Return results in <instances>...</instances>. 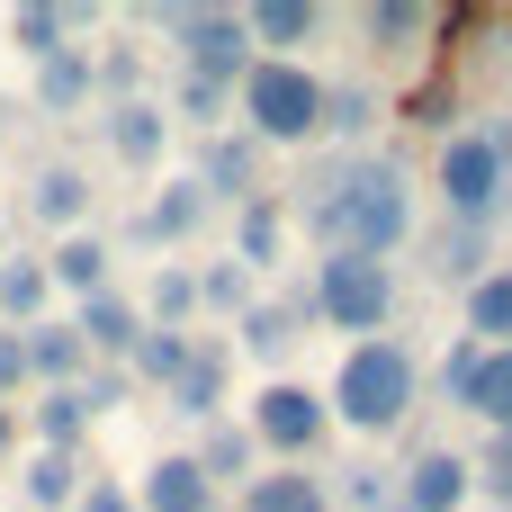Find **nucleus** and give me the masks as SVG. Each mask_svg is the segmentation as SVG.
<instances>
[{
	"label": "nucleus",
	"instance_id": "obj_5",
	"mask_svg": "<svg viewBox=\"0 0 512 512\" xmlns=\"http://www.w3.org/2000/svg\"><path fill=\"white\" fill-rule=\"evenodd\" d=\"M432 180H441V207H450V225H477V234L504 216V189H512L504 153H495L477 126H468V135H441V171H432Z\"/></svg>",
	"mask_w": 512,
	"mask_h": 512
},
{
	"label": "nucleus",
	"instance_id": "obj_35",
	"mask_svg": "<svg viewBox=\"0 0 512 512\" xmlns=\"http://www.w3.org/2000/svg\"><path fill=\"white\" fill-rule=\"evenodd\" d=\"M477 495H495V512H512V432H486V459H468Z\"/></svg>",
	"mask_w": 512,
	"mask_h": 512
},
{
	"label": "nucleus",
	"instance_id": "obj_44",
	"mask_svg": "<svg viewBox=\"0 0 512 512\" xmlns=\"http://www.w3.org/2000/svg\"><path fill=\"white\" fill-rule=\"evenodd\" d=\"M27 378V351H18V333H0V387H18Z\"/></svg>",
	"mask_w": 512,
	"mask_h": 512
},
{
	"label": "nucleus",
	"instance_id": "obj_25",
	"mask_svg": "<svg viewBox=\"0 0 512 512\" xmlns=\"http://www.w3.org/2000/svg\"><path fill=\"white\" fill-rule=\"evenodd\" d=\"M45 297H54V279H45V261H0V315L27 333V324H45Z\"/></svg>",
	"mask_w": 512,
	"mask_h": 512
},
{
	"label": "nucleus",
	"instance_id": "obj_12",
	"mask_svg": "<svg viewBox=\"0 0 512 512\" xmlns=\"http://www.w3.org/2000/svg\"><path fill=\"white\" fill-rule=\"evenodd\" d=\"M162 135H171V117H162L153 99H117V108H108V153H117V162H135V171L162 162Z\"/></svg>",
	"mask_w": 512,
	"mask_h": 512
},
{
	"label": "nucleus",
	"instance_id": "obj_43",
	"mask_svg": "<svg viewBox=\"0 0 512 512\" xmlns=\"http://www.w3.org/2000/svg\"><path fill=\"white\" fill-rule=\"evenodd\" d=\"M72 504L81 512H135V495H126V486H90V495H72Z\"/></svg>",
	"mask_w": 512,
	"mask_h": 512
},
{
	"label": "nucleus",
	"instance_id": "obj_9",
	"mask_svg": "<svg viewBox=\"0 0 512 512\" xmlns=\"http://www.w3.org/2000/svg\"><path fill=\"white\" fill-rule=\"evenodd\" d=\"M72 342H81V351H99V360H126V351L144 342V315H135L117 288H99V297H81V315H72Z\"/></svg>",
	"mask_w": 512,
	"mask_h": 512
},
{
	"label": "nucleus",
	"instance_id": "obj_33",
	"mask_svg": "<svg viewBox=\"0 0 512 512\" xmlns=\"http://www.w3.org/2000/svg\"><path fill=\"white\" fill-rule=\"evenodd\" d=\"M180 369H189V333H162V324H153V333L135 342V378H153V387H171Z\"/></svg>",
	"mask_w": 512,
	"mask_h": 512
},
{
	"label": "nucleus",
	"instance_id": "obj_31",
	"mask_svg": "<svg viewBox=\"0 0 512 512\" xmlns=\"http://www.w3.org/2000/svg\"><path fill=\"white\" fill-rule=\"evenodd\" d=\"M198 279V306H216V315H243L252 306V270L243 261H207V270H189Z\"/></svg>",
	"mask_w": 512,
	"mask_h": 512
},
{
	"label": "nucleus",
	"instance_id": "obj_15",
	"mask_svg": "<svg viewBox=\"0 0 512 512\" xmlns=\"http://www.w3.org/2000/svg\"><path fill=\"white\" fill-rule=\"evenodd\" d=\"M144 512H225V495H216L189 459H153V468H144Z\"/></svg>",
	"mask_w": 512,
	"mask_h": 512
},
{
	"label": "nucleus",
	"instance_id": "obj_20",
	"mask_svg": "<svg viewBox=\"0 0 512 512\" xmlns=\"http://www.w3.org/2000/svg\"><path fill=\"white\" fill-rule=\"evenodd\" d=\"M468 342L477 351H512V270H486L468 288Z\"/></svg>",
	"mask_w": 512,
	"mask_h": 512
},
{
	"label": "nucleus",
	"instance_id": "obj_36",
	"mask_svg": "<svg viewBox=\"0 0 512 512\" xmlns=\"http://www.w3.org/2000/svg\"><path fill=\"white\" fill-rule=\"evenodd\" d=\"M189 306H198V279H189V270H153V315H162V333H171Z\"/></svg>",
	"mask_w": 512,
	"mask_h": 512
},
{
	"label": "nucleus",
	"instance_id": "obj_32",
	"mask_svg": "<svg viewBox=\"0 0 512 512\" xmlns=\"http://www.w3.org/2000/svg\"><path fill=\"white\" fill-rule=\"evenodd\" d=\"M63 27H72V9H18V18H9L18 54H36V63H54V54H63Z\"/></svg>",
	"mask_w": 512,
	"mask_h": 512
},
{
	"label": "nucleus",
	"instance_id": "obj_16",
	"mask_svg": "<svg viewBox=\"0 0 512 512\" xmlns=\"http://www.w3.org/2000/svg\"><path fill=\"white\" fill-rule=\"evenodd\" d=\"M27 216H45V225L81 234V216H90V171H72V162L36 171V189H27Z\"/></svg>",
	"mask_w": 512,
	"mask_h": 512
},
{
	"label": "nucleus",
	"instance_id": "obj_40",
	"mask_svg": "<svg viewBox=\"0 0 512 512\" xmlns=\"http://www.w3.org/2000/svg\"><path fill=\"white\" fill-rule=\"evenodd\" d=\"M477 360H486L477 342H450V360H441V396H450V405L468 396V378H477Z\"/></svg>",
	"mask_w": 512,
	"mask_h": 512
},
{
	"label": "nucleus",
	"instance_id": "obj_46",
	"mask_svg": "<svg viewBox=\"0 0 512 512\" xmlns=\"http://www.w3.org/2000/svg\"><path fill=\"white\" fill-rule=\"evenodd\" d=\"M0 441H9V414H0Z\"/></svg>",
	"mask_w": 512,
	"mask_h": 512
},
{
	"label": "nucleus",
	"instance_id": "obj_13",
	"mask_svg": "<svg viewBox=\"0 0 512 512\" xmlns=\"http://www.w3.org/2000/svg\"><path fill=\"white\" fill-rule=\"evenodd\" d=\"M234 324H243V351H252V360H288V342H297L315 315H306V288H297V297H279V306H243Z\"/></svg>",
	"mask_w": 512,
	"mask_h": 512
},
{
	"label": "nucleus",
	"instance_id": "obj_3",
	"mask_svg": "<svg viewBox=\"0 0 512 512\" xmlns=\"http://www.w3.org/2000/svg\"><path fill=\"white\" fill-rule=\"evenodd\" d=\"M243 90V135L252 144H315L324 135V81L288 54V63H270V54H252V72L234 81Z\"/></svg>",
	"mask_w": 512,
	"mask_h": 512
},
{
	"label": "nucleus",
	"instance_id": "obj_22",
	"mask_svg": "<svg viewBox=\"0 0 512 512\" xmlns=\"http://www.w3.org/2000/svg\"><path fill=\"white\" fill-rule=\"evenodd\" d=\"M45 279L72 288V297H99V288H108V243H99V234H63L54 261H45Z\"/></svg>",
	"mask_w": 512,
	"mask_h": 512
},
{
	"label": "nucleus",
	"instance_id": "obj_27",
	"mask_svg": "<svg viewBox=\"0 0 512 512\" xmlns=\"http://www.w3.org/2000/svg\"><path fill=\"white\" fill-rule=\"evenodd\" d=\"M369 126H378V99H369L360 81H333V90H324V135H342V144H369Z\"/></svg>",
	"mask_w": 512,
	"mask_h": 512
},
{
	"label": "nucleus",
	"instance_id": "obj_37",
	"mask_svg": "<svg viewBox=\"0 0 512 512\" xmlns=\"http://www.w3.org/2000/svg\"><path fill=\"white\" fill-rule=\"evenodd\" d=\"M342 504H351V512H387V504H396V477H378V468H351V477H342Z\"/></svg>",
	"mask_w": 512,
	"mask_h": 512
},
{
	"label": "nucleus",
	"instance_id": "obj_11",
	"mask_svg": "<svg viewBox=\"0 0 512 512\" xmlns=\"http://www.w3.org/2000/svg\"><path fill=\"white\" fill-rule=\"evenodd\" d=\"M324 27V9L315 0H261V9H243V36L252 45H270V63H288V45H306Z\"/></svg>",
	"mask_w": 512,
	"mask_h": 512
},
{
	"label": "nucleus",
	"instance_id": "obj_14",
	"mask_svg": "<svg viewBox=\"0 0 512 512\" xmlns=\"http://www.w3.org/2000/svg\"><path fill=\"white\" fill-rule=\"evenodd\" d=\"M162 405L171 414H189V423H216V405H225V351L207 342V351H189V369L162 387Z\"/></svg>",
	"mask_w": 512,
	"mask_h": 512
},
{
	"label": "nucleus",
	"instance_id": "obj_6",
	"mask_svg": "<svg viewBox=\"0 0 512 512\" xmlns=\"http://www.w3.org/2000/svg\"><path fill=\"white\" fill-rule=\"evenodd\" d=\"M162 36H180V63H189V81H216V90H234L243 72H252V36H243V9H162Z\"/></svg>",
	"mask_w": 512,
	"mask_h": 512
},
{
	"label": "nucleus",
	"instance_id": "obj_17",
	"mask_svg": "<svg viewBox=\"0 0 512 512\" xmlns=\"http://www.w3.org/2000/svg\"><path fill=\"white\" fill-rule=\"evenodd\" d=\"M18 351H27V378H45V387H81V342H72V324H27L18 333Z\"/></svg>",
	"mask_w": 512,
	"mask_h": 512
},
{
	"label": "nucleus",
	"instance_id": "obj_45",
	"mask_svg": "<svg viewBox=\"0 0 512 512\" xmlns=\"http://www.w3.org/2000/svg\"><path fill=\"white\" fill-rule=\"evenodd\" d=\"M477 135H486V144H495V153H504V171H512V117H486V126H477Z\"/></svg>",
	"mask_w": 512,
	"mask_h": 512
},
{
	"label": "nucleus",
	"instance_id": "obj_48",
	"mask_svg": "<svg viewBox=\"0 0 512 512\" xmlns=\"http://www.w3.org/2000/svg\"><path fill=\"white\" fill-rule=\"evenodd\" d=\"M0 243H9V234H0Z\"/></svg>",
	"mask_w": 512,
	"mask_h": 512
},
{
	"label": "nucleus",
	"instance_id": "obj_1",
	"mask_svg": "<svg viewBox=\"0 0 512 512\" xmlns=\"http://www.w3.org/2000/svg\"><path fill=\"white\" fill-rule=\"evenodd\" d=\"M297 216L324 252L387 261L414 234V180L396 153H342V162H315V180H297Z\"/></svg>",
	"mask_w": 512,
	"mask_h": 512
},
{
	"label": "nucleus",
	"instance_id": "obj_41",
	"mask_svg": "<svg viewBox=\"0 0 512 512\" xmlns=\"http://www.w3.org/2000/svg\"><path fill=\"white\" fill-rule=\"evenodd\" d=\"M144 81V54H108V63H90V90H135Z\"/></svg>",
	"mask_w": 512,
	"mask_h": 512
},
{
	"label": "nucleus",
	"instance_id": "obj_8",
	"mask_svg": "<svg viewBox=\"0 0 512 512\" xmlns=\"http://www.w3.org/2000/svg\"><path fill=\"white\" fill-rule=\"evenodd\" d=\"M468 495H477L468 459H459V450H423V459L405 468V495H396V504L405 512H459Z\"/></svg>",
	"mask_w": 512,
	"mask_h": 512
},
{
	"label": "nucleus",
	"instance_id": "obj_34",
	"mask_svg": "<svg viewBox=\"0 0 512 512\" xmlns=\"http://www.w3.org/2000/svg\"><path fill=\"white\" fill-rule=\"evenodd\" d=\"M360 27H369V45H414V36L432 27V9H414V0H378Z\"/></svg>",
	"mask_w": 512,
	"mask_h": 512
},
{
	"label": "nucleus",
	"instance_id": "obj_38",
	"mask_svg": "<svg viewBox=\"0 0 512 512\" xmlns=\"http://www.w3.org/2000/svg\"><path fill=\"white\" fill-rule=\"evenodd\" d=\"M225 108H234V90H216V81H180V117H189V126H216Z\"/></svg>",
	"mask_w": 512,
	"mask_h": 512
},
{
	"label": "nucleus",
	"instance_id": "obj_23",
	"mask_svg": "<svg viewBox=\"0 0 512 512\" xmlns=\"http://www.w3.org/2000/svg\"><path fill=\"white\" fill-rule=\"evenodd\" d=\"M252 459H261V450H252V432H243V423H207V441L189 450V468H198L207 486H225V477H252Z\"/></svg>",
	"mask_w": 512,
	"mask_h": 512
},
{
	"label": "nucleus",
	"instance_id": "obj_42",
	"mask_svg": "<svg viewBox=\"0 0 512 512\" xmlns=\"http://www.w3.org/2000/svg\"><path fill=\"white\" fill-rule=\"evenodd\" d=\"M405 117H414V126H450V81H423V90L405 99Z\"/></svg>",
	"mask_w": 512,
	"mask_h": 512
},
{
	"label": "nucleus",
	"instance_id": "obj_18",
	"mask_svg": "<svg viewBox=\"0 0 512 512\" xmlns=\"http://www.w3.org/2000/svg\"><path fill=\"white\" fill-rule=\"evenodd\" d=\"M198 225H207V189H198V180H171V189L144 207V225H135V234H144V243H189Z\"/></svg>",
	"mask_w": 512,
	"mask_h": 512
},
{
	"label": "nucleus",
	"instance_id": "obj_2",
	"mask_svg": "<svg viewBox=\"0 0 512 512\" xmlns=\"http://www.w3.org/2000/svg\"><path fill=\"white\" fill-rule=\"evenodd\" d=\"M414 396H423V360L378 333V342H351V351H342V378H333L324 414L351 423V432H405Z\"/></svg>",
	"mask_w": 512,
	"mask_h": 512
},
{
	"label": "nucleus",
	"instance_id": "obj_24",
	"mask_svg": "<svg viewBox=\"0 0 512 512\" xmlns=\"http://www.w3.org/2000/svg\"><path fill=\"white\" fill-rule=\"evenodd\" d=\"M486 432H512V351H486L477 360V378H468V396H459Z\"/></svg>",
	"mask_w": 512,
	"mask_h": 512
},
{
	"label": "nucleus",
	"instance_id": "obj_30",
	"mask_svg": "<svg viewBox=\"0 0 512 512\" xmlns=\"http://www.w3.org/2000/svg\"><path fill=\"white\" fill-rule=\"evenodd\" d=\"M72 477H81V468H72L63 450H36V459H27V504H36V512H63L72 495H81Z\"/></svg>",
	"mask_w": 512,
	"mask_h": 512
},
{
	"label": "nucleus",
	"instance_id": "obj_4",
	"mask_svg": "<svg viewBox=\"0 0 512 512\" xmlns=\"http://www.w3.org/2000/svg\"><path fill=\"white\" fill-rule=\"evenodd\" d=\"M306 315H315V324H333V333L378 342V333H387V315H396V279H387V261L324 252V261H315V279H306Z\"/></svg>",
	"mask_w": 512,
	"mask_h": 512
},
{
	"label": "nucleus",
	"instance_id": "obj_39",
	"mask_svg": "<svg viewBox=\"0 0 512 512\" xmlns=\"http://www.w3.org/2000/svg\"><path fill=\"white\" fill-rule=\"evenodd\" d=\"M72 396H81L90 414H108V405H126V396H135V369H99V378H90V387H72Z\"/></svg>",
	"mask_w": 512,
	"mask_h": 512
},
{
	"label": "nucleus",
	"instance_id": "obj_7",
	"mask_svg": "<svg viewBox=\"0 0 512 512\" xmlns=\"http://www.w3.org/2000/svg\"><path fill=\"white\" fill-rule=\"evenodd\" d=\"M324 423H333V414H324V396H315V387H297V378H270L243 432H252V450H279V459H306V450L324 441Z\"/></svg>",
	"mask_w": 512,
	"mask_h": 512
},
{
	"label": "nucleus",
	"instance_id": "obj_47",
	"mask_svg": "<svg viewBox=\"0 0 512 512\" xmlns=\"http://www.w3.org/2000/svg\"><path fill=\"white\" fill-rule=\"evenodd\" d=\"M387 512H405V504H387Z\"/></svg>",
	"mask_w": 512,
	"mask_h": 512
},
{
	"label": "nucleus",
	"instance_id": "obj_10",
	"mask_svg": "<svg viewBox=\"0 0 512 512\" xmlns=\"http://www.w3.org/2000/svg\"><path fill=\"white\" fill-rule=\"evenodd\" d=\"M252 171H261V144L252 135H207V153H198V189H207V207L216 198H252Z\"/></svg>",
	"mask_w": 512,
	"mask_h": 512
},
{
	"label": "nucleus",
	"instance_id": "obj_29",
	"mask_svg": "<svg viewBox=\"0 0 512 512\" xmlns=\"http://www.w3.org/2000/svg\"><path fill=\"white\" fill-rule=\"evenodd\" d=\"M36 432H45V450H81V432H90V405L72 396V387H45V405H36Z\"/></svg>",
	"mask_w": 512,
	"mask_h": 512
},
{
	"label": "nucleus",
	"instance_id": "obj_26",
	"mask_svg": "<svg viewBox=\"0 0 512 512\" xmlns=\"http://www.w3.org/2000/svg\"><path fill=\"white\" fill-rule=\"evenodd\" d=\"M36 99H45V108H81V99H90V54L63 45L54 63H36Z\"/></svg>",
	"mask_w": 512,
	"mask_h": 512
},
{
	"label": "nucleus",
	"instance_id": "obj_19",
	"mask_svg": "<svg viewBox=\"0 0 512 512\" xmlns=\"http://www.w3.org/2000/svg\"><path fill=\"white\" fill-rule=\"evenodd\" d=\"M279 243H288V207H279V198H243V216H234V261H243V270H270Z\"/></svg>",
	"mask_w": 512,
	"mask_h": 512
},
{
	"label": "nucleus",
	"instance_id": "obj_21",
	"mask_svg": "<svg viewBox=\"0 0 512 512\" xmlns=\"http://www.w3.org/2000/svg\"><path fill=\"white\" fill-rule=\"evenodd\" d=\"M234 512H333V495H324L306 468H270V477L243 486V504H234Z\"/></svg>",
	"mask_w": 512,
	"mask_h": 512
},
{
	"label": "nucleus",
	"instance_id": "obj_28",
	"mask_svg": "<svg viewBox=\"0 0 512 512\" xmlns=\"http://www.w3.org/2000/svg\"><path fill=\"white\" fill-rule=\"evenodd\" d=\"M432 279H486V234L477 225H441V243H432Z\"/></svg>",
	"mask_w": 512,
	"mask_h": 512
}]
</instances>
